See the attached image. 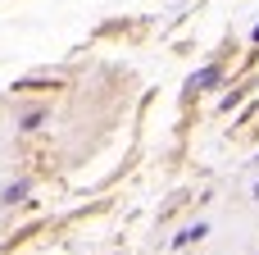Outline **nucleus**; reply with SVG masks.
Here are the masks:
<instances>
[{"label":"nucleus","instance_id":"20e7f679","mask_svg":"<svg viewBox=\"0 0 259 255\" xmlns=\"http://www.w3.org/2000/svg\"><path fill=\"white\" fill-rule=\"evenodd\" d=\"M23 192H27V183H14V187H5V196H0V201H5V205H14V201H23Z\"/></svg>","mask_w":259,"mask_h":255},{"label":"nucleus","instance_id":"39448f33","mask_svg":"<svg viewBox=\"0 0 259 255\" xmlns=\"http://www.w3.org/2000/svg\"><path fill=\"white\" fill-rule=\"evenodd\" d=\"M23 132H32V128H41V110H32V114H23V123H18Z\"/></svg>","mask_w":259,"mask_h":255},{"label":"nucleus","instance_id":"f03ea898","mask_svg":"<svg viewBox=\"0 0 259 255\" xmlns=\"http://www.w3.org/2000/svg\"><path fill=\"white\" fill-rule=\"evenodd\" d=\"M205 233H209V228H205V224H191V228H182V233H178V237H173V246H191V242H200V237H205Z\"/></svg>","mask_w":259,"mask_h":255},{"label":"nucleus","instance_id":"423d86ee","mask_svg":"<svg viewBox=\"0 0 259 255\" xmlns=\"http://www.w3.org/2000/svg\"><path fill=\"white\" fill-rule=\"evenodd\" d=\"M241 96H246V91H241V87H232V91L223 96V110H232V105H241Z\"/></svg>","mask_w":259,"mask_h":255},{"label":"nucleus","instance_id":"7ed1b4c3","mask_svg":"<svg viewBox=\"0 0 259 255\" xmlns=\"http://www.w3.org/2000/svg\"><path fill=\"white\" fill-rule=\"evenodd\" d=\"M36 87H55V78H18L14 91H36Z\"/></svg>","mask_w":259,"mask_h":255},{"label":"nucleus","instance_id":"f257e3e1","mask_svg":"<svg viewBox=\"0 0 259 255\" xmlns=\"http://www.w3.org/2000/svg\"><path fill=\"white\" fill-rule=\"evenodd\" d=\"M219 78H223V68H219V64H205L200 73H191V82H187V87H191V91H200V87H214Z\"/></svg>","mask_w":259,"mask_h":255},{"label":"nucleus","instance_id":"0eeeda50","mask_svg":"<svg viewBox=\"0 0 259 255\" xmlns=\"http://www.w3.org/2000/svg\"><path fill=\"white\" fill-rule=\"evenodd\" d=\"M255 41H259V27H255Z\"/></svg>","mask_w":259,"mask_h":255}]
</instances>
